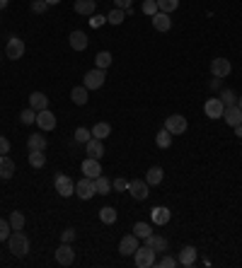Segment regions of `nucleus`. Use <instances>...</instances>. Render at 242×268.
Wrapping results in <instances>:
<instances>
[{
    "label": "nucleus",
    "mask_w": 242,
    "mask_h": 268,
    "mask_svg": "<svg viewBox=\"0 0 242 268\" xmlns=\"http://www.w3.org/2000/svg\"><path fill=\"white\" fill-rule=\"evenodd\" d=\"M8 247H10V251L15 254V256H27L29 254V239H27V234L22 230H12V234L8 237Z\"/></svg>",
    "instance_id": "1"
},
{
    "label": "nucleus",
    "mask_w": 242,
    "mask_h": 268,
    "mask_svg": "<svg viewBox=\"0 0 242 268\" xmlns=\"http://www.w3.org/2000/svg\"><path fill=\"white\" fill-rule=\"evenodd\" d=\"M133 263L138 268H150L155 266V251L150 249V247H138L136 254H133Z\"/></svg>",
    "instance_id": "2"
},
{
    "label": "nucleus",
    "mask_w": 242,
    "mask_h": 268,
    "mask_svg": "<svg viewBox=\"0 0 242 268\" xmlns=\"http://www.w3.org/2000/svg\"><path fill=\"white\" fill-rule=\"evenodd\" d=\"M94 194H97V189H94V179H90V176H83V179L75 184V196H78V198L90 201Z\"/></svg>",
    "instance_id": "3"
},
{
    "label": "nucleus",
    "mask_w": 242,
    "mask_h": 268,
    "mask_svg": "<svg viewBox=\"0 0 242 268\" xmlns=\"http://www.w3.org/2000/svg\"><path fill=\"white\" fill-rule=\"evenodd\" d=\"M104 80H107V73H104L102 68H94V70H90V73H85L83 85L87 87V90H100V87L104 85Z\"/></svg>",
    "instance_id": "4"
},
{
    "label": "nucleus",
    "mask_w": 242,
    "mask_h": 268,
    "mask_svg": "<svg viewBox=\"0 0 242 268\" xmlns=\"http://www.w3.org/2000/svg\"><path fill=\"white\" fill-rule=\"evenodd\" d=\"M25 56V41L17 37H10V41L5 44V58L10 61H19Z\"/></svg>",
    "instance_id": "5"
},
{
    "label": "nucleus",
    "mask_w": 242,
    "mask_h": 268,
    "mask_svg": "<svg viewBox=\"0 0 242 268\" xmlns=\"http://www.w3.org/2000/svg\"><path fill=\"white\" fill-rule=\"evenodd\" d=\"M165 128H167L172 136H182V133L189 128V123H186V119L182 114H172V116H167V121H165Z\"/></svg>",
    "instance_id": "6"
},
{
    "label": "nucleus",
    "mask_w": 242,
    "mask_h": 268,
    "mask_svg": "<svg viewBox=\"0 0 242 268\" xmlns=\"http://www.w3.org/2000/svg\"><path fill=\"white\" fill-rule=\"evenodd\" d=\"M54 186H56V191L63 196V198H68V196H75V184H73V179H70V176L56 174V179H54Z\"/></svg>",
    "instance_id": "7"
},
{
    "label": "nucleus",
    "mask_w": 242,
    "mask_h": 268,
    "mask_svg": "<svg viewBox=\"0 0 242 268\" xmlns=\"http://www.w3.org/2000/svg\"><path fill=\"white\" fill-rule=\"evenodd\" d=\"M129 194L133 196L136 201H146L150 196L148 181H146V179H133V181H129Z\"/></svg>",
    "instance_id": "8"
},
{
    "label": "nucleus",
    "mask_w": 242,
    "mask_h": 268,
    "mask_svg": "<svg viewBox=\"0 0 242 268\" xmlns=\"http://www.w3.org/2000/svg\"><path fill=\"white\" fill-rule=\"evenodd\" d=\"M230 70H233V63H230L228 58H213V61H211V75H213V77H221V80H223V77L230 75Z\"/></svg>",
    "instance_id": "9"
},
{
    "label": "nucleus",
    "mask_w": 242,
    "mask_h": 268,
    "mask_svg": "<svg viewBox=\"0 0 242 268\" xmlns=\"http://www.w3.org/2000/svg\"><path fill=\"white\" fill-rule=\"evenodd\" d=\"M80 172H83V176L97 179V176H102V165H100V159L85 157V159H83V165H80Z\"/></svg>",
    "instance_id": "10"
},
{
    "label": "nucleus",
    "mask_w": 242,
    "mask_h": 268,
    "mask_svg": "<svg viewBox=\"0 0 242 268\" xmlns=\"http://www.w3.org/2000/svg\"><path fill=\"white\" fill-rule=\"evenodd\" d=\"M138 237L131 232V234H126V237H121L119 242V254L121 256H131V254H136V249H138Z\"/></svg>",
    "instance_id": "11"
},
{
    "label": "nucleus",
    "mask_w": 242,
    "mask_h": 268,
    "mask_svg": "<svg viewBox=\"0 0 242 268\" xmlns=\"http://www.w3.org/2000/svg\"><path fill=\"white\" fill-rule=\"evenodd\" d=\"M75 261V251L70 244H65V242H61V247L56 249V263H61V266H70Z\"/></svg>",
    "instance_id": "12"
},
{
    "label": "nucleus",
    "mask_w": 242,
    "mask_h": 268,
    "mask_svg": "<svg viewBox=\"0 0 242 268\" xmlns=\"http://www.w3.org/2000/svg\"><path fill=\"white\" fill-rule=\"evenodd\" d=\"M37 126L41 130H54V128H56V114H54V111H49V109L37 111Z\"/></svg>",
    "instance_id": "13"
},
{
    "label": "nucleus",
    "mask_w": 242,
    "mask_h": 268,
    "mask_svg": "<svg viewBox=\"0 0 242 268\" xmlns=\"http://www.w3.org/2000/svg\"><path fill=\"white\" fill-rule=\"evenodd\" d=\"M204 111H206V116H208V119H221V116H223V111H225V104L221 102L218 97H211V99L204 104Z\"/></svg>",
    "instance_id": "14"
},
{
    "label": "nucleus",
    "mask_w": 242,
    "mask_h": 268,
    "mask_svg": "<svg viewBox=\"0 0 242 268\" xmlns=\"http://www.w3.org/2000/svg\"><path fill=\"white\" fill-rule=\"evenodd\" d=\"M196 259H199V251H196V247H191V244H186L184 249L179 251V266H184V268H191L196 263Z\"/></svg>",
    "instance_id": "15"
},
{
    "label": "nucleus",
    "mask_w": 242,
    "mask_h": 268,
    "mask_svg": "<svg viewBox=\"0 0 242 268\" xmlns=\"http://www.w3.org/2000/svg\"><path fill=\"white\" fill-rule=\"evenodd\" d=\"M68 44H70V48H73V51H85V48H87V44H90V39H87V34H85V32L75 29V32H70V37H68Z\"/></svg>",
    "instance_id": "16"
},
{
    "label": "nucleus",
    "mask_w": 242,
    "mask_h": 268,
    "mask_svg": "<svg viewBox=\"0 0 242 268\" xmlns=\"http://www.w3.org/2000/svg\"><path fill=\"white\" fill-rule=\"evenodd\" d=\"M85 152H87V157H94V159L104 157V140H100V138L87 140L85 143Z\"/></svg>",
    "instance_id": "17"
},
{
    "label": "nucleus",
    "mask_w": 242,
    "mask_h": 268,
    "mask_svg": "<svg viewBox=\"0 0 242 268\" xmlns=\"http://www.w3.org/2000/svg\"><path fill=\"white\" fill-rule=\"evenodd\" d=\"M223 119H225V123L228 126H240L242 123V109L235 104V106H225V111H223Z\"/></svg>",
    "instance_id": "18"
},
{
    "label": "nucleus",
    "mask_w": 242,
    "mask_h": 268,
    "mask_svg": "<svg viewBox=\"0 0 242 268\" xmlns=\"http://www.w3.org/2000/svg\"><path fill=\"white\" fill-rule=\"evenodd\" d=\"M146 247H150L155 254H165L170 247V242L165 239V237H160V234H150L148 239H146Z\"/></svg>",
    "instance_id": "19"
},
{
    "label": "nucleus",
    "mask_w": 242,
    "mask_h": 268,
    "mask_svg": "<svg viewBox=\"0 0 242 268\" xmlns=\"http://www.w3.org/2000/svg\"><path fill=\"white\" fill-rule=\"evenodd\" d=\"M170 218H172V213H170V208H165V205H155L150 210V220L155 222V225H167Z\"/></svg>",
    "instance_id": "20"
},
{
    "label": "nucleus",
    "mask_w": 242,
    "mask_h": 268,
    "mask_svg": "<svg viewBox=\"0 0 242 268\" xmlns=\"http://www.w3.org/2000/svg\"><path fill=\"white\" fill-rule=\"evenodd\" d=\"M153 27L158 29V32H170V27H172V19H170V15L167 12H155V15H153Z\"/></svg>",
    "instance_id": "21"
},
{
    "label": "nucleus",
    "mask_w": 242,
    "mask_h": 268,
    "mask_svg": "<svg viewBox=\"0 0 242 268\" xmlns=\"http://www.w3.org/2000/svg\"><path fill=\"white\" fill-rule=\"evenodd\" d=\"M29 106H32L34 111L49 109V97L44 92H32V94H29Z\"/></svg>",
    "instance_id": "22"
},
{
    "label": "nucleus",
    "mask_w": 242,
    "mask_h": 268,
    "mask_svg": "<svg viewBox=\"0 0 242 268\" xmlns=\"http://www.w3.org/2000/svg\"><path fill=\"white\" fill-rule=\"evenodd\" d=\"M73 10L78 15H94V10H97V0H75Z\"/></svg>",
    "instance_id": "23"
},
{
    "label": "nucleus",
    "mask_w": 242,
    "mask_h": 268,
    "mask_svg": "<svg viewBox=\"0 0 242 268\" xmlns=\"http://www.w3.org/2000/svg\"><path fill=\"white\" fill-rule=\"evenodd\" d=\"M46 136L44 133H34V136H29L27 138V148L29 152H34V150H46Z\"/></svg>",
    "instance_id": "24"
},
{
    "label": "nucleus",
    "mask_w": 242,
    "mask_h": 268,
    "mask_svg": "<svg viewBox=\"0 0 242 268\" xmlns=\"http://www.w3.org/2000/svg\"><path fill=\"white\" fill-rule=\"evenodd\" d=\"M162 179H165L162 167H150L148 172H146V181H148V186H160L162 184Z\"/></svg>",
    "instance_id": "25"
},
{
    "label": "nucleus",
    "mask_w": 242,
    "mask_h": 268,
    "mask_svg": "<svg viewBox=\"0 0 242 268\" xmlns=\"http://www.w3.org/2000/svg\"><path fill=\"white\" fill-rule=\"evenodd\" d=\"M12 174H15V162H12L8 155L0 157V179L8 181V179H12Z\"/></svg>",
    "instance_id": "26"
},
{
    "label": "nucleus",
    "mask_w": 242,
    "mask_h": 268,
    "mask_svg": "<svg viewBox=\"0 0 242 268\" xmlns=\"http://www.w3.org/2000/svg\"><path fill=\"white\" fill-rule=\"evenodd\" d=\"M70 99H73V104H78V106H85L87 104V99H90V90L87 87H73V92H70Z\"/></svg>",
    "instance_id": "27"
},
{
    "label": "nucleus",
    "mask_w": 242,
    "mask_h": 268,
    "mask_svg": "<svg viewBox=\"0 0 242 268\" xmlns=\"http://www.w3.org/2000/svg\"><path fill=\"white\" fill-rule=\"evenodd\" d=\"M109 136H112V126H109L107 121H100V123H94V128H92V138L104 140V138H109Z\"/></svg>",
    "instance_id": "28"
},
{
    "label": "nucleus",
    "mask_w": 242,
    "mask_h": 268,
    "mask_svg": "<svg viewBox=\"0 0 242 268\" xmlns=\"http://www.w3.org/2000/svg\"><path fill=\"white\" fill-rule=\"evenodd\" d=\"M155 145H158V148H170V145H172V133H170L167 128H162V130H158V136H155Z\"/></svg>",
    "instance_id": "29"
},
{
    "label": "nucleus",
    "mask_w": 242,
    "mask_h": 268,
    "mask_svg": "<svg viewBox=\"0 0 242 268\" xmlns=\"http://www.w3.org/2000/svg\"><path fill=\"white\" fill-rule=\"evenodd\" d=\"M29 165L34 167V169H41V167L46 165V155H44V150H34V152H29Z\"/></svg>",
    "instance_id": "30"
},
{
    "label": "nucleus",
    "mask_w": 242,
    "mask_h": 268,
    "mask_svg": "<svg viewBox=\"0 0 242 268\" xmlns=\"http://www.w3.org/2000/svg\"><path fill=\"white\" fill-rule=\"evenodd\" d=\"M116 218H119V215H116V210H114L112 205H104L102 210H100V220H102L104 225H114Z\"/></svg>",
    "instance_id": "31"
},
{
    "label": "nucleus",
    "mask_w": 242,
    "mask_h": 268,
    "mask_svg": "<svg viewBox=\"0 0 242 268\" xmlns=\"http://www.w3.org/2000/svg\"><path fill=\"white\" fill-rule=\"evenodd\" d=\"M112 53H109V51H100V53L94 56V65H97V68H102V70H107V68H109V65H112Z\"/></svg>",
    "instance_id": "32"
},
{
    "label": "nucleus",
    "mask_w": 242,
    "mask_h": 268,
    "mask_svg": "<svg viewBox=\"0 0 242 268\" xmlns=\"http://www.w3.org/2000/svg\"><path fill=\"white\" fill-rule=\"evenodd\" d=\"M133 234H136L138 239H148L150 234H153V230H150L148 222H136V225H133Z\"/></svg>",
    "instance_id": "33"
},
{
    "label": "nucleus",
    "mask_w": 242,
    "mask_h": 268,
    "mask_svg": "<svg viewBox=\"0 0 242 268\" xmlns=\"http://www.w3.org/2000/svg\"><path fill=\"white\" fill-rule=\"evenodd\" d=\"M94 189H97V194L107 196L112 191V181H109L107 176H97V179H94Z\"/></svg>",
    "instance_id": "34"
},
{
    "label": "nucleus",
    "mask_w": 242,
    "mask_h": 268,
    "mask_svg": "<svg viewBox=\"0 0 242 268\" xmlns=\"http://www.w3.org/2000/svg\"><path fill=\"white\" fill-rule=\"evenodd\" d=\"M126 19V10H121V8H114L109 15H107V22L109 24H121Z\"/></svg>",
    "instance_id": "35"
},
{
    "label": "nucleus",
    "mask_w": 242,
    "mask_h": 268,
    "mask_svg": "<svg viewBox=\"0 0 242 268\" xmlns=\"http://www.w3.org/2000/svg\"><path fill=\"white\" fill-rule=\"evenodd\" d=\"M10 227L12 230H25V213H19V210L10 213Z\"/></svg>",
    "instance_id": "36"
},
{
    "label": "nucleus",
    "mask_w": 242,
    "mask_h": 268,
    "mask_svg": "<svg viewBox=\"0 0 242 268\" xmlns=\"http://www.w3.org/2000/svg\"><path fill=\"white\" fill-rule=\"evenodd\" d=\"M158 3V8H160V12H175V10L179 8V0H155Z\"/></svg>",
    "instance_id": "37"
},
{
    "label": "nucleus",
    "mask_w": 242,
    "mask_h": 268,
    "mask_svg": "<svg viewBox=\"0 0 242 268\" xmlns=\"http://www.w3.org/2000/svg\"><path fill=\"white\" fill-rule=\"evenodd\" d=\"M73 138H75V143H87V140H92V130H87V128H75V133H73Z\"/></svg>",
    "instance_id": "38"
},
{
    "label": "nucleus",
    "mask_w": 242,
    "mask_h": 268,
    "mask_svg": "<svg viewBox=\"0 0 242 268\" xmlns=\"http://www.w3.org/2000/svg\"><path fill=\"white\" fill-rule=\"evenodd\" d=\"M218 99H221L225 106H235V104H237V97H235V92H233V90H228V87L221 92V97H218Z\"/></svg>",
    "instance_id": "39"
},
{
    "label": "nucleus",
    "mask_w": 242,
    "mask_h": 268,
    "mask_svg": "<svg viewBox=\"0 0 242 268\" xmlns=\"http://www.w3.org/2000/svg\"><path fill=\"white\" fill-rule=\"evenodd\" d=\"M19 121H22L25 126H29V123H37V111L32 109V106H29V109H25L22 114H19Z\"/></svg>",
    "instance_id": "40"
},
{
    "label": "nucleus",
    "mask_w": 242,
    "mask_h": 268,
    "mask_svg": "<svg viewBox=\"0 0 242 268\" xmlns=\"http://www.w3.org/2000/svg\"><path fill=\"white\" fill-rule=\"evenodd\" d=\"M49 8H51V5H49L46 0H32V12H34V15H44Z\"/></svg>",
    "instance_id": "41"
},
{
    "label": "nucleus",
    "mask_w": 242,
    "mask_h": 268,
    "mask_svg": "<svg viewBox=\"0 0 242 268\" xmlns=\"http://www.w3.org/2000/svg\"><path fill=\"white\" fill-rule=\"evenodd\" d=\"M12 234V227H10V220H3L0 218V242H5Z\"/></svg>",
    "instance_id": "42"
},
{
    "label": "nucleus",
    "mask_w": 242,
    "mask_h": 268,
    "mask_svg": "<svg viewBox=\"0 0 242 268\" xmlns=\"http://www.w3.org/2000/svg\"><path fill=\"white\" fill-rule=\"evenodd\" d=\"M143 12H146V15H148V17H153V15H155V12H158V3H155V0H146V3H143Z\"/></svg>",
    "instance_id": "43"
},
{
    "label": "nucleus",
    "mask_w": 242,
    "mask_h": 268,
    "mask_svg": "<svg viewBox=\"0 0 242 268\" xmlns=\"http://www.w3.org/2000/svg\"><path fill=\"white\" fill-rule=\"evenodd\" d=\"M155 266L158 268H175L177 266V259H172V256H162L160 261H155Z\"/></svg>",
    "instance_id": "44"
},
{
    "label": "nucleus",
    "mask_w": 242,
    "mask_h": 268,
    "mask_svg": "<svg viewBox=\"0 0 242 268\" xmlns=\"http://www.w3.org/2000/svg\"><path fill=\"white\" fill-rule=\"evenodd\" d=\"M73 239H75V230H73V227H65V230L61 232V242H65V244H70Z\"/></svg>",
    "instance_id": "45"
},
{
    "label": "nucleus",
    "mask_w": 242,
    "mask_h": 268,
    "mask_svg": "<svg viewBox=\"0 0 242 268\" xmlns=\"http://www.w3.org/2000/svg\"><path fill=\"white\" fill-rule=\"evenodd\" d=\"M112 189H116V191H129V181H126V179H114L112 181Z\"/></svg>",
    "instance_id": "46"
},
{
    "label": "nucleus",
    "mask_w": 242,
    "mask_h": 268,
    "mask_svg": "<svg viewBox=\"0 0 242 268\" xmlns=\"http://www.w3.org/2000/svg\"><path fill=\"white\" fill-rule=\"evenodd\" d=\"M10 152V140L5 136H0V157H5Z\"/></svg>",
    "instance_id": "47"
},
{
    "label": "nucleus",
    "mask_w": 242,
    "mask_h": 268,
    "mask_svg": "<svg viewBox=\"0 0 242 268\" xmlns=\"http://www.w3.org/2000/svg\"><path fill=\"white\" fill-rule=\"evenodd\" d=\"M104 22H107V17H104V15H92V19H90V24H92L94 29H97V27H102Z\"/></svg>",
    "instance_id": "48"
},
{
    "label": "nucleus",
    "mask_w": 242,
    "mask_h": 268,
    "mask_svg": "<svg viewBox=\"0 0 242 268\" xmlns=\"http://www.w3.org/2000/svg\"><path fill=\"white\" fill-rule=\"evenodd\" d=\"M131 3H133V0H114V5H116V8H121V10H129Z\"/></svg>",
    "instance_id": "49"
},
{
    "label": "nucleus",
    "mask_w": 242,
    "mask_h": 268,
    "mask_svg": "<svg viewBox=\"0 0 242 268\" xmlns=\"http://www.w3.org/2000/svg\"><path fill=\"white\" fill-rule=\"evenodd\" d=\"M235 136H237V138H242V123H240V126H235Z\"/></svg>",
    "instance_id": "50"
},
{
    "label": "nucleus",
    "mask_w": 242,
    "mask_h": 268,
    "mask_svg": "<svg viewBox=\"0 0 242 268\" xmlns=\"http://www.w3.org/2000/svg\"><path fill=\"white\" fill-rule=\"evenodd\" d=\"M8 8V0H0V10H5Z\"/></svg>",
    "instance_id": "51"
},
{
    "label": "nucleus",
    "mask_w": 242,
    "mask_h": 268,
    "mask_svg": "<svg viewBox=\"0 0 242 268\" xmlns=\"http://www.w3.org/2000/svg\"><path fill=\"white\" fill-rule=\"evenodd\" d=\"M49 5H58V3H61V0H46Z\"/></svg>",
    "instance_id": "52"
},
{
    "label": "nucleus",
    "mask_w": 242,
    "mask_h": 268,
    "mask_svg": "<svg viewBox=\"0 0 242 268\" xmlns=\"http://www.w3.org/2000/svg\"><path fill=\"white\" fill-rule=\"evenodd\" d=\"M237 106H240V109H242V94H240V97H237Z\"/></svg>",
    "instance_id": "53"
}]
</instances>
